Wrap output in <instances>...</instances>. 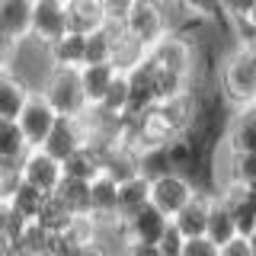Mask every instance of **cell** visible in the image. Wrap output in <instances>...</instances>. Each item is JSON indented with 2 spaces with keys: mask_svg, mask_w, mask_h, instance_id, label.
Masks as SVG:
<instances>
[{
  "mask_svg": "<svg viewBox=\"0 0 256 256\" xmlns=\"http://www.w3.org/2000/svg\"><path fill=\"white\" fill-rule=\"evenodd\" d=\"M218 90L230 106L253 102V96H256V45L234 42V48L218 64Z\"/></svg>",
  "mask_w": 256,
  "mask_h": 256,
  "instance_id": "1",
  "label": "cell"
},
{
  "mask_svg": "<svg viewBox=\"0 0 256 256\" xmlns=\"http://www.w3.org/2000/svg\"><path fill=\"white\" fill-rule=\"evenodd\" d=\"M42 96L54 106L58 116H84L86 109V96L84 86H80V70L77 68H58L52 64V74L45 77Z\"/></svg>",
  "mask_w": 256,
  "mask_h": 256,
  "instance_id": "2",
  "label": "cell"
},
{
  "mask_svg": "<svg viewBox=\"0 0 256 256\" xmlns=\"http://www.w3.org/2000/svg\"><path fill=\"white\" fill-rule=\"evenodd\" d=\"M122 26L128 36H134L144 48H150L160 36L170 32V6L164 0H134L125 13Z\"/></svg>",
  "mask_w": 256,
  "mask_h": 256,
  "instance_id": "3",
  "label": "cell"
},
{
  "mask_svg": "<svg viewBox=\"0 0 256 256\" xmlns=\"http://www.w3.org/2000/svg\"><path fill=\"white\" fill-rule=\"evenodd\" d=\"M198 192V182L182 170H164L157 176H150V205H157L166 218H173L182 205Z\"/></svg>",
  "mask_w": 256,
  "mask_h": 256,
  "instance_id": "4",
  "label": "cell"
},
{
  "mask_svg": "<svg viewBox=\"0 0 256 256\" xmlns=\"http://www.w3.org/2000/svg\"><path fill=\"white\" fill-rule=\"evenodd\" d=\"M54 118H58V112H54V106L42 96V90H29L20 116H16V125H20V132H22V138H26L29 148H38V144L45 141V134L52 132Z\"/></svg>",
  "mask_w": 256,
  "mask_h": 256,
  "instance_id": "5",
  "label": "cell"
},
{
  "mask_svg": "<svg viewBox=\"0 0 256 256\" xmlns=\"http://www.w3.org/2000/svg\"><path fill=\"white\" fill-rule=\"evenodd\" d=\"M90 141V118L84 116H58L52 125V132L45 134V141L38 148H45L48 154H54L58 160H64L70 150H77L80 144Z\"/></svg>",
  "mask_w": 256,
  "mask_h": 256,
  "instance_id": "6",
  "label": "cell"
},
{
  "mask_svg": "<svg viewBox=\"0 0 256 256\" xmlns=\"http://www.w3.org/2000/svg\"><path fill=\"white\" fill-rule=\"evenodd\" d=\"M61 176H64L61 160L54 154H48L45 148H29L20 160V180L32 182V186L42 189V192H54V186L61 182Z\"/></svg>",
  "mask_w": 256,
  "mask_h": 256,
  "instance_id": "7",
  "label": "cell"
},
{
  "mask_svg": "<svg viewBox=\"0 0 256 256\" xmlns=\"http://www.w3.org/2000/svg\"><path fill=\"white\" fill-rule=\"evenodd\" d=\"M68 32V4L64 0H32V20H29V38L36 42H54Z\"/></svg>",
  "mask_w": 256,
  "mask_h": 256,
  "instance_id": "8",
  "label": "cell"
},
{
  "mask_svg": "<svg viewBox=\"0 0 256 256\" xmlns=\"http://www.w3.org/2000/svg\"><path fill=\"white\" fill-rule=\"evenodd\" d=\"M221 138L234 150H256V106L253 102H237V106H230Z\"/></svg>",
  "mask_w": 256,
  "mask_h": 256,
  "instance_id": "9",
  "label": "cell"
},
{
  "mask_svg": "<svg viewBox=\"0 0 256 256\" xmlns=\"http://www.w3.org/2000/svg\"><path fill=\"white\" fill-rule=\"evenodd\" d=\"M90 214L102 228L118 221V180L106 176L102 170L90 180Z\"/></svg>",
  "mask_w": 256,
  "mask_h": 256,
  "instance_id": "10",
  "label": "cell"
},
{
  "mask_svg": "<svg viewBox=\"0 0 256 256\" xmlns=\"http://www.w3.org/2000/svg\"><path fill=\"white\" fill-rule=\"evenodd\" d=\"M212 198H214V192L198 189L196 196H192L189 202L173 214V224L180 228V234H182V237L205 234V221H208V208H212Z\"/></svg>",
  "mask_w": 256,
  "mask_h": 256,
  "instance_id": "11",
  "label": "cell"
},
{
  "mask_svg": "<svg viewBox=\"0 0 256 256\" xmlns=\"http://www.w3.org/2000/svg\"><path fill=\"white\" fill-rule=\"evenodd\" d=\"M80 86H84V96H86V106H96L106 93V86L112 84V77L118 74V68L112 61H96V64H80Z\"/></svg>",
  "mask_w": 256,
  "mask_h": 256,
  "instance_id": "12",
  "label": "cell"
},
{
  "mask_svg": "<svg viewBox=\"0 0 256 256\" xmlns=\"http://www.w3.org/2000/svg\"><path fill=\"white\" fill-rule=\"evenodd\" d=\"M84 45H86V32H61L54 42H48V58L58 68H80L84 64Z\"/></svg>",
  "mask_w": 256,
  "mask_h": 256,
  "instance_id": "13",
  "label": "cell"
},
{
  "mask_svg": "<svg viewBox=\"0 0 256 256\" xmlns=\"http://www.w3.org/2000/svg\"><path fill=\"white\" fill-rule=\"evenodd\" d=\"M29 20L32 0H0V29L10 38H16V42L29 38Z\"/></svg>",
  "mask_w": 256,
  "mask_h": 256,
  "instance_id": "14",
  "label": "cell"
},
{
  "mask_svg": "<svg viewBox=\"0 0 256 256\" xmlns=\"http://www.w3.org/2000/svg\"><path fill=\"white\" fill-rule=\"evenodd\" d=\"M61 166H64V173H68V176H80V180H93V176L102 170L100 144H96V141H86V144H80L77 150H70V154L61 160Z\"/></svg>",
  "mask_w": 256,
  "mask_h": 256,
  "instance_id": "15",
  "label": "cell"
},
{
  "mask_svg": "<svg viewBox=\"0 0 256 256\" xmlns=\"http://www.w3.org/2000/svg\"><path fill=\"white\" fill-rule=\"evenodd\" d=\"M148 202H150V176L134 173L118 182V218H128L132 212H138Z\"/></svg>",
  "mask_w": 256,
  "mask_h": 256,
  "instance_id": "16",
  "label": "cell"
},
{
  "mask_svg": "<svg viewBox=\"0 0 256 256\" xmlns=\"http://www.w3.org/2000/svg\"><path fill=\"white\" fill-rule=\"evenodd\" d=\"M54 196L64 202L70 214L90 212V180H80V176H61V182L54 186Z\"/></svg>",
  "mask_w": 256,
  "mask_h": 256,
  "instance_id": "17",
  "label": "cell"
},
{
  "mask_svg": "<svg viewBox=\"0 0 256 256\" xmlns=\"http://www.w3.org/2000/svg\"><path fill=\"white\" fill-rule=\"evenodd\" d=\"M64 4H68V29L74 32H90L106 20L100 0H64Z\"/></svg>",
  "mask_w": 256,
  "mask_h": 256,
  "instance_id": "18",
  "label": "cell"
},
{
  "mask_svg": "<svg viewBox=\"0 0 256 256\" xmlns=\"http://www.w3.org/2000/svg\"><path fill=\"white\" fill-rule=\"evenodd\" d=\"M205 234L214 240V244H224L230 234H237V224H234V214H230V208L228 202L214 192V198H212V208H208V221H205Z\"/></svg>",
  "mask_w": 256,
  "mask_h": 256,
  "instance_id": "19",
  "label": "cell"
},
{
  "mask_svg": "<svg viewBox=\"0 0 256 256\" xmlns=\"http://www.w3.org/2000/svg\"><path fill=\"white\" fill-rule=\"evenodd\" d=\"M45 196L48 192H42V189H36L32 182H26V180H16V186L6 192V202H10L16 212L22 214L26 221H36V214H38V208H42V202H45Z\"/></svg>",
  "mask_w": 256,
  "mask_h": 256,
  "instance_id": "20",
  "label": "cell"
},
{
  "mask_svg": "<svg viewBox=\"0 0 256 256\" xmlns=\"http://www.w3.org/2000/svg\"><path fill=\"white\" fill-rule=\"evenodd\" d=\"M26 96H29V86L6 70V74L0 77V118H16L20 116Z\"/></svg>",
  "mask_w": 256,
  "mask_h": 256,
  "instance_id": "21",
  "label": "cell"
},
{
  "mask_svg": "<svg viewBox=\"0 0 256 256\" xmlns=\"http://www.w3.org/2000/svg\"><path fill=\"white\" fill-rule=\"evenodd\" d=\"M22 228H26V218L6 198H0V250H16V240H20Z\"/></svg>",
  "mask_w": 256,
  "mask_h": 256,
  "instance_id": "22",
  "label": "cell"
},
{
  "mask_svg": "<svg viewBox=\"0 0 256 256\" xmlns=\"http://www.w3.org/2000/svg\"><path fill=\"white\" fill-rule=\"evenodd\" d=\"M26 150H29V144H26V138H22L16 118H0V157L22 160Z\"/></svg>",
  "mask_w": 256,
  "mask_h": 256,
  "instance_id": "23",
  "label": "cell"
},
{
  "mask_svg": "<svg viewBox=\"0 0 256 256\" xmlns=\"http://www.w3.org/2000/svg\"><path fill=\"white\" fill-rule=\"evenodd\" d=\"M230 182H234V186H244V189H256V150H234V160H230Z\"/></svg>",
  "mask_w": 256,
  "mask_h": 256,
  "instance_id": "24",
  "label": "cell"
},
{
  "mask_svg": "<svg viewBox=\"0 0 256 256\" xmlns=\"http://www.w3.org/2000/svg\"><path fill=\"white\" fill-rule=\"evenodd\" d=\"M36 221L42 224L45 230H64V224L70 221V212L64 208V202L54 196V192H48L42 208H38V214H36Z\"/></svg>",
  "mask_w": 256,
  "mask_h": 256,
  "instance_id": "25",
  "label": "cell"
},
{
  "mask_svg": "<svg viewBox=\"0 0 256 256\" xmlns=\"http://www.w3.org/2000/svg\"><path fill=\"white\" fill-rule=\"evenodd\" d=\"M180 6L196 20H208V22H218L224 20L221 16V0H180Z\"/></svg>",
  "mask_w": 256,
  "mask_h": 256,
  "instance_id": "26",
  "label": "cell"
},
{
  "mask_svg": "<svg viewBox=\"0 0 256 256\" xmlns=\"http://www.w3.org/2000/svg\"><path fill=\"white\" fill-rule=\"evenodd\" d=\"M182 237L180 234V228L173 224V218L166 221V228H164V234L157 237V256H182Z\"/></svg>",
  "mask_w": 256,
  "mask_h": 256,
  "instance_id": "27",
  "label": "cell"
},
{
  "mask_svg": "<svg viewBox=\"0 0 256 256\" xmlns=\"http://www.w3.org/2000/svg\"><path fill=\"white\" fill-rule=\"evenodd\" d=\"M182 256H218V244L208 234H192L182 240Z\"/></svg>",
  "mask_w": 256,
  "mask_h": 256,
  "instance_id": "28",
  "label": "cell"
},
{
  "mask_svg": "<svg viewBox=\"0 0 256 256\" xmlns=\"http://www.w3.org/2000/svg\"><path fill=\"white\" fill-rule=\"evenodd\" d=\"M218 256H253V246H250V237L246 234H230L224 244L218 246Z\"/></svg>",
  "mask_w": 256,
  "mask_h": 256,
  "instance_id": "29",
  "label": "cell"
},
{
  "mask_svg": "<svg viewBox=\"0 0 256 256\" xmlns=\"http://www.w3.org/2000/svg\"><path fill=\"white\" fill-rule=\"evenodd\" d=\"M256 4V0H221V16L224 20H244L246 13H250V6Z\"/></svg>",
  "mask_w": 256,
  "mask_h": 256,
  "instance_id": "30",
  "label": "cell"
},
{
  "mask_svg": "<svg viewBox=\"0 0 256 256\" xmlns=\"http://www.w3.org/2000/svg\"><path fill=\"white\" fill-rule=\"evenodd\" d=\"M102 4V13H106V20H125V13L132 10L134 0H100Z\"/></svg>",
  "mask_w": 256,
  "mask_h": 256,
  "instance_id": "31",
  "label": "cell"
},
{
  "mask_svg": "<svg viewBox=\"0 0 256 256\" xmlns=\"http://www.w3.org/2000/svg\"><path fill=\"white\" fill-rule=\"evenodd\" d=\"M16 38H10L6 36L4 29H0V68H6V64H10V58H13V52H16Z\"/></svg>",
  "mask_w": 256,
  "mask_h": 256,
  "instance_id": "32",
  "label": "cell"
},
{
  "mask_svg": "<svg viewBox=\"0 0 256 256\" xmlns=\"http://www.w3.org/2000/svg\"><path fill=\"white\" fill-rule=\"evenodd\" d=\"M244 20H246V22H250V29L256 32V4L250 6V13H246V16H244Z\"/></svg>",
  "mask_w": 256,
  "mask_h": 256,
  "instance_id": "33",
  "label": "cell"
},
{
  "mask_svg": "<svg viewBox=\"0 0 256 256\" xmlns=\"http://www.w3.org/2000/svg\"><path fill=\"white\" fill-rule=\"evenodd\" d=\"M246 237H250V246H253V256H256V230H253V234H246Z\"/></svg>",
  "mask_w": 256,
  "mask_h": 256,
  "instance_id": "34",
  "label": "cell"
},
{
  "mask_svg": "<svg viewBox=\"0 0 256 256\" xmlns=\"http://www.w3.org/2000/svg\"><path fill=\"white\" fill-rule=\"evenodd\" d=\"M164 4H166V6H180V0H164Z\"/></svg>",
  "mask_w": 256,
  "mask_h": 256,
  "instance_id": "35",
  "label": "cell"
},
{
  "mask_svg": "<svg viewBox=\"0 0 256 256\" xmlns=\"http://www.w3.org/2000/svg\"><path fill=\"white\" fill-rule=\"evenodd\" d=\"M4 74H6V68H0V77H4Z\"/></svg>",
  "mask_w": 256,
  "mask_h": 256,
  "instance_id": "36",
  "label": "cell"
},
{
  "mask_svg": "<svg viewBox=\"0 0 256 256\" xmlns=\"http://www.w3.org/2000/svg\"><path fill=\"white\" fill-rule=\"evenodd\" d=\"M253 106H256V96H253Z\"/></svg>",
  "mask_w": 256,
  "mask_h": 256,
  "instance_id": "37",
  "label": "cell"
},
{
  "mask_svg": "<svg viewBox=\"0 0 256 256\" xmlns=\"http://www.w3.org/2000/svg\"><path fill=\"white\" fill-rule=\"evenodd\" d=\"M253 45H256V42H253Z\"/></svg>",
  "mask_w": 256,
  "mask_h": 256,
  "instance_id": "38",
  "label": "cell"
}]
</instances>
